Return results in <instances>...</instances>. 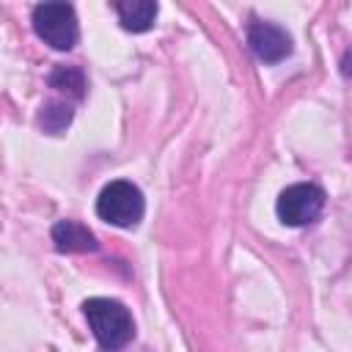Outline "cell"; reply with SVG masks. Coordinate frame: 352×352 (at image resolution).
Returning <instances> with one entry per match:
<instances>
[{"mask_svg":"<svg viewBox=\"0 0 352 352\" xmlns=\"http://www.w3.org/2000/svg\"><path fill=\"white\" fill-rule=\"evenodd\" d=\"M82 314L88 319V327L102 346V352H118L124 349L135 336L132 314L124 302L110 297H91L82 302Z\"/></svg>","mask_w":352,"mask_h":352,"instance_id":"obj_1","label":"cell"},{"mask_svg":"<svg viewBox=\"0 0 352 352\" xmlns=\"http://www.w3.org/2000/svg\"><path fill=\"white\" fill-rule=\"evenodd\" d=\"M143 192L138 184L126 182V179H116L110 184L102 187L99 198H96V214L118 228H135L143 217Z\"/></svg>","mask_w":352,"mask_h":352,"instance_id":"obj_2","label":"cell"},{"mask_svg":"<svg viewBox=\"0 0 352 352\" xmlns=\"http://www.w3.org/2000/svg\"><path fill=\"white\" fill-rule=\"evenodd\" d=\"M30 22H33L36 36L60 52L72 50L80 38L77 14L69 3H38L30 14Z\"/></svg>","mask_w":352,"mask_h":352,"instance_id":"obj_3","label":"cell"},{"mask_svg":"<svg viewBox=\"0 0 352 352\" xmlns=\"http://www.w3.org/2000/svg\"><path fill=\"white\" fill-rule=\"evenodd\" d=\"M324 209V190L311 184V182H300V184H289L275 204V212L280 217L283 226H308L314 223Z\"/></svg>","mask_w":352,"mask_h":352,"instance_id":"obj_4","label":"cell"},{"mask_svg":"<svg viewBox=\"0 0 352 352\" xmlns=\"http://www.w3.org/2000/svg\"><path fill=\"white\" fill-rule=\"evenodd\" d=\"M248 47L253 50V55L264 63H278L292 52V36L272 22H250L248 28Z\"/></svg>","mask_w":352,"mask_h":352,"instance_id":"obj_5","label":"cell"},{"mask_svg":"<svg viewBox=\"0 0 352 352\" xmlns=\"http://www.w3.org/2000/svg\"><path fill=\"white\" fill-rule=\"evenodd\" d=\"M52 245L58 253H94L99 248L94 231L77 220H58L52 226Z\"/></svg>","mask_w":352,"mask_h":352,"instance_id":"obj_6","label":"cell"},{"mask_svg":"<svg viewBox=\"0 0 352 352\" xmlns=\"http://www.w3.org/2000/svg\"><path fill=\"white\" fill-rule=\"evenodd\" d=\"M157 11H160V6L154 0H118L116 3V14H118L121 28L132 30V33H146L154 25Z\"/></svg>","mask_w":352,"mask_h":352,"instance_id":"obj_7","label":"cell"},{"mask_svg":"<svg viewBox=\"0 0 352 352\" xmlns=\"http://www.w3.org/2000/svg\"><path fill=\"white\" fill-rule=\"evenodd\" d=\"M50 85L63 91V94H69V96H74V99L85 96V74L77 66H58L50 74Z\"/></svg>","mask_w":352,"mask_h":352,"instance_id":"obj_8","label":"cell"},{"mask_svg":"<svg viewBox=\"0 0 352 352\" xmlns=\"http://www.w3.org/2000/svg\"><path fill=\"white\" fill-rule=\"evenodd\" d=\"M72 107L63 104V102H50L38 110V126L47 132V135H58L63 132L69 124H72Z\"/></svg>","mask_w":352,"mask_h":352,"instance_id":"obj_9","label":"cell"}]
</instances>
